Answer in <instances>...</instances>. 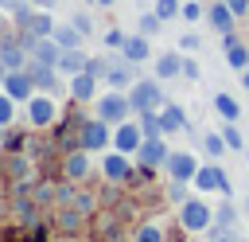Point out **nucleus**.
<instances>
[{
	"mask_svg": "<svg viewBox=\"0 0 249 242\" xmlns=\"http://www.w3.org/2000/svg\"><path fill=\"white\" fill-rule=\"evenodd\" d=\"M210 242H237V238L230 234V226H214L210 230Z\"/></svg>",
	"mask_w": 249,
	"mask_h": 242,
	"instance_id": "4c0bfd02",
	"label": "nucleus"
},
{
	"mask_svg": "<svg viewBox=\"0 0 249 242\" xmlns=\"http://www.w3.org/2000/svg\"><path fill=\"white\" fill-rule=\"evenodd\" d=\"M214 109L222 113V121H237V117H241V105H237V98H230V94H214Z\"/></svg>",
	"mask_w": 249,
	"mask_h": 242,
	"instance_id": "412c9836",
	"label": "nucleus"
},
{
	"mask_svg": "<svg viewBox=\"0 0 249 242\" xmlns=\"http://www.w3.org/2000/svg\"><path fill=\"white\" fill-rule=\"evenodd\" d=\"M27 74H31V82H35V90H43V94L58 90V66H47V62H27Z\"/></svg>",
	"mask_w": 249,
	"mask_h": 242,
	"instance_id": "2eb2a0df",
	"label": "nucleus"
},
{
	"mask_svg": "<svg viewBox=\"0 0 249 242\" xmlns=\"http://www.w3.org/2000/svg\"><path fill=\"white\" fill-rule=\"evenodd\" d=\"M140 164H148V168H160V164H167L171 160V148L163 144V137H144V144H140Z\"/></svg>",
	"mask_w": 249,
	"mask_h": 242,
	"instance_id": "1a4fd4ad",
	"label": "nucleus"
},
{
	"mask_svg": "<svg viewBox=\"0 0 249 242\" xmlns=\"http://www.w3.org/2000/svg\"><path fill=\"white\" fill-rule=\"evenodd\" d=\"M136 121H140L144 137H163V121H160V109H148V113H140Z\"/></svg>",
	"mask_w": 249,
	"mask_h": 242,
	"instance_id": "5701e85b",
	"label": "nucleus"
},
{
	"mask_svg": "<svg viewBox=\"0 0 249 242\" xmlns=\"http://www.w3.org/2000/svg\"><path fill=\"white\" fill-rule=\"evenodd\" d=\"M86 172H89V152H86V148H74V152L62 160V176H66V180H82Z\"/></svg>",
	"mask_w": 249,
	"mask_h": 242,
	"instance_id": "f3484780",
	"label": "nucleus"
},
{
	"mask_svg": "<svg viewBox=\"0 0 249 242\" xmlns=\"http://www.w3.org/2000/svg\"><path fill=\"white\" fill-rule=\"evenodd\" d=\"M0 59H4V66H8V70H23V66L31 62V55H27L23 39H0Z\"/></svg>",
	"mask_w": 249,
	"mask_h": 242,
	"instance_id": "9d476101",
	"label": "nucleus"
},
{
	"mask_svg": "<svg viewBox=\"0 0 249 242\" xmlns=\"http://www.w3.org/2000/svg\"><path fill=\"white\" fill-rule=\"evenodd\" d=\"M101 172H105V180H109V183H124V180L132 176L128 152H109V156H105V164H101Z\"/></svg>",
	"mask_w": 249,
	"mask_h": 242,
	"instance_id": "f8f14e48",
	"label": "nucleus"
},
{
	"mask_svg": "<svg viewBox=\"0 0 249 242\" xmlns=\"http://www.w3.org/2000/svg\"><path fill=\"white\" fill-rule=\"evenodd\" d=\"M4 27H8V12L0 8V35H4Z\"/></svg>",
	"mask_w": 249,
	"mask_h": 242,
	"instance_id": "79ce46f5",
	"label": "nucleus"
},
{
	"mask_svg": "<svg viewBox=\"0 0 249 242\" xmlns=\"http://www.w3.org/2000/svg\"><path fill=\"white\" fill-rule=\"evenodd\" d=\"M191 183H195L198 191H222V195H230V191H233V187H230V176L218 168V160H214V164H202V168H198V176H195Z\"/></svg>",
	"mask_w": 249,
	"mask_h": 242,
	"instance_id": "423d86ee",
	"label": "nucleus"
},
{
	"mask_svg": "<svg viewBox=\"0 0 249 242\" xmlns=\"http://www.w3.org/2000/svg\"><path fill=\"white\" fill-rule=\"evenodd\" d=\"M175 74H183V55H179V51L156 55V78L163 82V78H175Z\"/></svg>",
	"mask_w": 249,
	"mask_h": 242,
	"instance_id": "dca6fc26",
	"label": "nucleus"
},
{
	"mask_svg": "<svg viewBox=\"0 0 249 242\" xmlns=\"http://www.w3.org/2000/svg\"><path fill=\"white\" fill-rule=\"evenodd\" d=\"M132 242H167V238H163V230H160L156 222H144V226L136 230V238H132Z\"/></svg>",
	"mask_w": 249,
	"mask_h": 242,
	"instance_id": "c85d7f7f",
	"label": "nucleus"
},
{
	"mask_svg": "<svg viewBox=\"0 0 249 242\" xmlns=\"http://www.w3.org/2000/svg\"><path fill=\"white\" fill-rule=\"evenodd\" d=\"M241 90H249V66L241 70Z\"/></svg>",
	"mask_w": 249,
	"mask_h": 242,
	"instance_id": "a19ab883",
	"label": "nucleus"
},
{
	"mask_svg": "<svg viewBox=\"0 0 249 242\" xmlns=\"http://www.w3.org/2000/svg\"><path fill=\"white\" fill-rule=\"evenodd\" d=\"M160 27H163V16H160V12H144V16L136 20V31H144L148 39H152V35H156Z\"/></svg>",
	"mask_w": 249,
	"mask_h": 242,
	"instance_id": "393cba45",
	"label": "nucleus"
},
{
	"mask_svg": "<svg viewBox=\"0 0 249 242\" xmlns=\"http://www.w3.org/2000/svg\"><path fill=\"white\" fill-rule=\"evenodd\" d=\"M179 226L183 230H210L214 226V211L202 199H183L179 203Z\"/></svg>",
	"mask_w": 249,
	"mask_h": 242,
	"instance_id": "7ed1b4c3",
	"label": "nucleus"
},
{
	"mask_svg": "<svg viewBox=\"0 0 249 242\" xmlns=\"http://www.w3.org/2000/svg\"><path fill=\"white\" fill-rule=\"evenodd\" d=\"M226 4L233 8V16H245V12H249V0H226Z\"/></svg>",
	"mask_w": 249,
	"mask_h": 242,
	"instance_id": "ea45409f",
	"label": "nucleus"
},
{
	"mask_svg": "<svg viewBox=\"0 0 249 242\" xmlns=\"http://www.w3.org/2000/svg\"><path fill=\"white\" fill-rule=\"evenodd\" d=\"M179 16H183V20H187V23H195V20H202V4H195V0H187V4H183V12H179Z\"/></svg>",
	"mask_w": 249,
	"mask_h": 242,
	"instance_id": "473e14b6",
	"label": "nucleus"
},
{
	"mask_svg": "<svg viewBox=\"0 0 249 242\" xmlns=\"http://www.w3.org/2000/svg\"><path fill=\"white\" fill-rule=\"evenodd\" d=\"M128 98H132L136 113H148V109H163V105H167V101H163V90H160V82H156V78L132 82V86H128Z\"/></svg>",
	"mask_w": 249,
	"mask_h": 242,
	"instance_id": "f03ea898",
	"label": "nucleus"
},
{
	"mask_svg": "<svg viewBox=\"0 0 249 242\" xmlns=\"http://www.w3.org/2000/svg\"><path fill=\"white\" fill-rule=\"evenodd\" d=\"M132 66H136V62H128V66H124V55H121V59H113V66H109L105 82H109V86H117V90H121V86H132Z\"/></svg>",
	"mask_w": 249,
	"mask_h": 242,
	"instance_id": "aec40b11",
	"label": "nucleus"
},
{
	"mask_svg": "<svg viewBox=\"0 0 249 242\" xmlns=\"http://www.w3.org/2000/svg\"><path fill=\"white\" fill-rule=\"evenodd\" d=\"M160 121H163V133L187 129V113H183V105H175V101H167V105L160 109Z\"/></svg>",
	"mask_w": 249,
	"mask_h": 242,
	"instance_id": "6ab92c4d",
	"label": "nucleus"
},
{
	"mask_svg": "<svg viewBox=\"0 0 249 242\" xmlns=\"http://www.w3.org/2000/svg\"><path fill=\"white\" fill-rule=\"evenodd\" d=\"M70 23H74V27H78V31H82V35H93V20H89V16H86V12H78V16H74V20H70Z\"/></svg>",
	"mask_w": 249,
	"mask_h": 242,
	"instance_id": "f704fd0d",
	"label": "nucleus"
},
{
	"mask_svg": "<svg viewBox=\"0 0 249 242\" xmlns=\"http://www.w3.org/2000/svg\"><path fill=\"white\" fill-rule=\"evenodd\" d=\"M4 94H12L16 101H31V90H35V82H31V74H27V66L23 70H8V78H4V86H0Z\"/></svg>",
	"mask_w": 249,
	"mask_h": 242,
	"instance_id": "6e6552de",
	"label": "nucleus"
},
{
	"mask_svg": "<svg viewBox=\"0 0 249 242\" xmlns=\"http://www.w3.org/2000/svg\"><path fill=\"white\" fill-rule=\"evenodd\" d=\"M16 121V98L0 90V125H12Z\"/></svg>",
	"mask_w": 249,
	"mask_h": 242,
	"instance_id": "c756f323",
	"label": "nucleus"
},
{
	"mask_svg": "<svg viewBox=\"0 0 249 242\" xmlns=\"http://www.w3.org/2000/svg\"><path fill=\"white\" fill-rule=\"evenodd\" d=\"M198 47H202V39H198V35H187V31L179 35V51H198Z\"/></svg>",
	"mask_w": 249,
	"mask_h": 242,
	"instance_id": "e433bc0d",
	"label": "nucleus"
},
{
	"mask_svg": "<svg viewBox=\"0 0 249 242\" xmlns=\"http://www.w3.org/2000/svg\"><path fill=\"white\" fill-rule=\"evenodd\" d=\"M140 144H144V129H140V121H121L117 129H113V148L117 152H140Z\"/></svg>",
	"mask_w": 249,
	"mask_h": 242,
	"instance_id": "39448f33",
	"label": "nucleus"
},
{
	"mask_svg": "<svg viewBox=\"0 0 249 242\" xmlns=\"http://www.w3.org/2000/svg\"><path fill=\"white\" fill-rule=\"evenodd\" d=\"M167 195H171L175 203H183V199H187V180H171V187H167Z\"/></svg>",
	"mask_w": 249,
	"mask_h": 242,
	"instance_id": "c9c22d12",
	"label": "nucleus"
},
{
	"mask_svg": "<svg viewBox=\"0 0 249 242\" xmlns=\"http://www.w3.org/2000/svg\"><path fill=\"white\" fill-rule=\"evenodd\" d=\"M124 39H128V35H124L121 27H109V31H105V47H117V51H121V47H124Z\"/></svg>",
	"mask_w": 249,
	"mask_h": 242,
	"instance_id": "72a5a7b5",
	"label": "nucleus"
},
{
	"mask_svg": "<svg viewBox=\"0 0 249 242\" xmlns=\"http://www.w3.org/2000/svg\"><path fill=\"white\" fill-rule=\"evenodd\" d=\"M93 90H97V74L82 70V74H74V78H70V94H74L78 101H93Z\"/></svg>",
	"mask_w": 249,
	"mask_h": 242,
	"instance_id": "a211bd4d",
	"label": "nucleus"
},
{
	"mask_svg": "<svg viewBox=\"0 0 249 242\" xmlns=\"http://www.w3.org/2000/svg\"><path fill=\"white\" fill-rule=\"evenodd\" d=\"M183 74H187V78H198L202 70H198V62H195V59H183Z\"/></svg>",
	"mask_w": 249,
	"mask_h": 242,
	"instance_id": "58836bf2",
	"label": "nucleus"
},
{
	"mask_svg": "<svg viewBox=\"0 0 249 242\" xmlns=\"http://www.w3.org/2000/svg\"><path fill=\"white\" fill-rule=\"evenodd\" d=\"M0 144H4V125H0Z\"/></svg>",
	"mask_w": 249,
	"mask_h": 242,
	"instance_id": "a18cd8bd",
	"label": "nucleus"
},
{
	"mask_svg": "<svg viewBox=\"0 0 249 242\" xmlns=\"http://www.w3.org/2000/svg\"><path fill=\"white\" fill-rule=\"evenodd\" d=\"M86 59H89V55H82V47H62V55H58L54 66H58L62 78H74V74L86 70Z\"/></svg>",
	"mask_w": 249,
	"mask_h": 242,
	"instance_id": "4468645a",
	"label": "nucleus"
},
{
	"mask_svg": "<svg viewBox=\"0 0 249 242\" xmlns=\"http://www.w3.org/2000/svg\"><path fill=\"white\" fill-rule=\"evenodd\" d=\"M82 39H86V35H82L74 23H70V27H54V43H58V47H82Z\"/></svg>",
	"mask_w": 249,
	"mask_h": 242,
	"instance_id": "b1692460",
	"label": "nucleus"
},
{
	"mask_svg": "<svg viewBox=\"0 0 249 242\" xmlns=\"http://www.w3.org/2000/svg\"><path fill=\"white\" fill-rule=\"evenodd\" d=\"M78 144L86 148V152H101V148H109L113 144V133H109V121H82V133H78Z\"/></svg>",
	"mask_w": 249,
	"mask_h": 242,
	"instance_id": "20e7f679",
	"label": "nucleus"
},
{
	"mask_svg": "<svg viewBox=\"0 0 249 242\" xmlns=\"http://www.w3.org/2000/svg\"><path fill=\"white\" fill-rule=\"evenodd\" d=\"M226 62H230V66H233V70H245V66H249V47H245V43H237V39H233V43H230V47H226Z\"/></svg>",
	"mask_w": 249,
	"mask_h": 242,
	"instance_id": "4be33fe9",
	"label": "nucleus"
},
{
	"mask_svg": "<svg viewBox=\"0 0 249 242\" xmlns=\"http://www.w3.org/2000/svg\"><path fill=\"white\" fill-rule=\"evenodd\" d=\"M27 4H39V0H27Z\"/></svg>",
	"mask_w": 249,
	"mask_h": 242,
	"instance_id": "49530a36",
	"label": "nucleus"
},
{
	"mask_svg": "<svg viewBox=\"0 0 249 242\" xmlns=\"http://www.w3.org/2000/svg\"><path fill=\"white\" fill-rule=\"evenodd\" d=\"M156 12H160L163 20H171V16L183 12V4H179V0H156Z\"/></svg>",
	"mask_w": 249,
	"mask_h": 242,
	"instance_id": "7c9ffc66",
	"label": "nucleus"
},
{
	"mask_svg": "<svg viewBox=\"0 0 249 242\" xmlns=\"http://www.w3.org/2000/svg\"><path fill=\"white\" fill-rule=\"evenodd\" d=\"M202 148H206V156H210V160H218L230 144H226V137H222V133H206V137H202Z\"/></svg>",
	"mask_w": 249,
	"mask_h": 242,
	"instance_id": "a878e982",
	"label": "nucleus"
},
{
	"mask_svg": "<svg viewBox=\"0 0 249 242\" xmlns=\"http://www.w3.org/2000/svg\"><path fill=\"white\" fill-rule=\"evenodd\" d=\"M121 55H124V62H148V59H152V43H148V35H144V31L128 35L124 47H121Z\"/></svg>",
	"mask_w": 249,
	"mask_h": 242,
	"instance_id": "ddd939ff",
	"label": "nucleus"
},
{
	"mask_svg": "<svg viewBox=\"0 0 249 242\" xmlns=\"http://www.w3.org/2000/svg\"><path fill=\"white\" fill-rule=\"evenodd\" d=\"M93 113H97L101 121H109V125H121V121H128V117L136 113V105H132V98H128L124 90H109V94H101V98L93 101Z\"/></svg>",
	"mask_w": 249,
	"mask_h": 242,
	"instance_id": "f257e3e1",
	"label": "nucleus"
},
{
	"mask_svg": "<svg viewBox=\"0 0 249 242\" xmlns=\"http://www.w3.org/2000/svg\"><path fill=\"white\" fill-rule=\"evenodd\" d=\"M222 137H226V144H230L233 152H241V148H245V141H241V129H237V121H226V125H222Z\"/></svg>",
	"mask_w": 249,
	"mask_h": 242,
	"instance_id": "cd10ccee",
	"label": "nucleus"
},
{
	"mask_svg": "<svg viewBox=\"0 0 249 242\" xmlns=\"http://www.w3.org/2000/svg\"><path fill=\"white\" fill-rule=\"evenodd\" d=\"M54 98L51 94H31V101H27V121L35 125V129H47L51 121H54Z\"/></svg>",
	"mask_w": 249,
	"mask_h": 242,
	"instance_id": "0eeeda50",
	"label": "nucleus"
},
{
	"mask_svg": "<svg viewBox=\"0 0 249 242\" xmlns=\"http://www.w3.org/2000/svg\"><path fill=\"white\" fill-rule=\"evenodd\" d=\"M4 78H8V66H4V59H0V86H4Z\"/></svg>",
	"mask_w": 249,
	"mask_h": 242,
	"instance_id": "37998d69",
	"label": "nucleus"
},
{
	"mask_svg": "<svg viewBox=\"0 0 249 242\" xmlns=\"http://www.w3.org/2000/svg\"><path fill=\"white\" fill-rule=\"evenodd\" d=\"M233 219H237V215H233V207H230V203H222V207L214 211V222H218V226H233Z\"/></svg>",
	"mask_w": 249,
	"mask_h": 242,
	"instance_id": "2f4dec72",
	"label": "nucleus"
},
{
	"mask_svg": "<svg viewBox=\"0 0 249 242\" xmlns=\"http://www.w3.org/2000/svg\"><path fill=\"white\" fill-rule=\"evenodd\" d=\"M27 23H31L27 31H35V35H54V23H51V16H47V12H35Z\"/></svg>",
	"mask_w": 249,
	"mask_h": 242,
	"instance_id": "bb28decb",
	"label": "nucleus"
},
{
	"mask_svg": "<svg viewBox=\"0 0 249 242\" xmlns=\"http://www.w3.org/2000/svg\"><path fill=\"white\" fill-rule=\"evenodd\" d=\"M89 4H97V8H109V4H113V0H89Z\"/></svg>",
	"mask_w": 249,
	"mask_h": 242,
	"instance_id": "c03bdc74",
	"label": "nucleus"
},
{
	"mask_svg": "<svg viewBox=\"0 0 249 242\" xmlns=\"http://www.w3.org/2000/svg\"><path fill=\"white\" fill-rule=\"evenodd\" d=\"M198 160H195V152H171V160H167V172H171V180H195L198 176Z\"/></svg>",
	"mask_w": 249,
	"mask_h": 242,
	"instance_id": "9b49d317",
	"label": "nucleus"
}]
</instances>
